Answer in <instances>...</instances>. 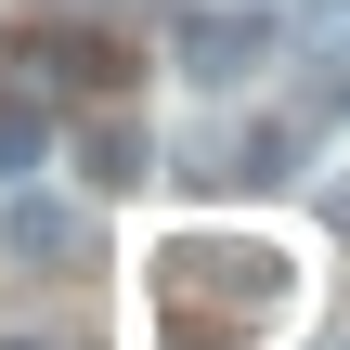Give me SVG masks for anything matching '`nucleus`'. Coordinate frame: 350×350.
Wrapping results in <instances>:
<instances>
[{"label":"nucleus","instance_id":"obj_1","mask_svg":"<svg viewBox=\"0 0 350 350\" xmlns=\"http://www.w3.org/2000/svg\"><path fill=\"white\" fill-rule=\"evenodd\" d=\"M286 299H299V273H286V247H260V234H182V247L156 260V325H169L182 350L273 338Z\"/></svg>","mask_w":350,"mask_h":350},{"label":"nucleus","instance_id":"obj_2","mask_svg":"<svg viewBox=\"0 0 350 350\" xmlns=\"http://www.w3.org/2000/svg\"><path fill=\"white\" fill-rule=\"evenodd\" d=\"M273 65V13L260 0H195L182 13V78L195 91H234V78H260Z\"/></svg>","mask_w":350,"mask_h":350},{"label":"nucleus","instance_id":"obj_3","mask_svg":"<svg viewBox=\"0 0 350 350\" xmlns=\"http://www.w3.org/2000/svg\"><path fill=\"white\" fill-rule=\"evenodd\" d=\"M0 260H13V273L91 260V195H0Z\"/></svg>","mask_w":350,"mask_h":350},{"label":"nucleus","instance_id":"obj_4","mask_svg":"<svg viewBox=\"0 0 350 350\" xmlns=\"http://www.w3.org/2000/svg\"><path fill=\"white\" fill-rule=\"evenodd\" d=\"M143 169H156V143H143V117L91 91V104H78V182H91V195H130Z\"/></svg>","mask_w":350,"mask_h":350},{"label":"nucleus","instance_id":"obj_5","mask_svg":"<svg viewBox=\"0 0 350 350\" xmlns=\"http://www.w3.org/2000/svg\"><path fill=\"white\" fill-rule=\"evenodd\" d=\"M299 52H325V65L350 78V0H312V13H299Z\"/></svg>","mask_w":350,"mask_h":350},{"label":"nucleus","instance_id":"obj_6","mask_svg":"<svg viewBox=\"0 0 350 350\" xmlns=\"http://www.w3.org/2000/svg\"><path fill=\"white\" fill-rule=\"evenodd\" d=\"M26 156H39V104H26V91H0V182H13Z\"/></svg>","mask_w":350,"mask_h":350},{"label":"nucleus","instance_id":"obj_7","mask_svg":"<svg viewBox=\"0 0 350 350\" xmlns=\"http://www.w3.org/2000/svg\"><path fill=\"white\" fill-rule=\"evenodd\" d=\"M0 350H52V338H0Z\"/></svg>","mask_w":350,"mask_h":350}]
</instances>
